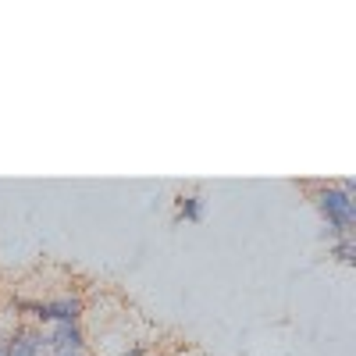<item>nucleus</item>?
I'll return each instance as SVG.
<instances>
[{
	"label": "nucleus",
	"instance_id": "0eeeda50",
	"mask_svg": "<svg viewBox=\"0 0 356 356\" xmlns=\"http://www.w3.org/2000/svg\"><path fill=\"white\" fill-rule=\"evenodd\" d=\"M0 356H8V339H0Z\"/></svg>",
	"mask_w": 356,
	"mask_h": 356
},
{
	"label": "nucleus",
	"instance_id": "423d86ee",
	"mask_svg": "<svg viewBox=\"0 0 356 356\" xmlns=\"http://www.w3.org/2000/svg\"><path fill=\"white\" fill-rule=\"evenodd\" d=\"M50 356H86V346H50Z\"/></svg>",
	"mask_w": 356,
	"mask_h": 356
},
{
	"label": "nucleus",
	"instance_id": "f257e3e1",
	"mask_svg": "<svg viewBox=\"0 0 356 356\" xmlns=\"http://www.w3.org/2000/svg\"><path fill=\"white\" fill-rule=\"evenodd\" d=\"M314 207L321 211L324 225L335 239H349L353 225H356V200L349 193H342L339 186H317L314 189Z\"/></svg>",
	"mask_w": 356,
	"mask_h": 356
},
{
	"label": "nucleus",
	"instance_id": "39448f33",
	"mask_svg": "<svg viewBox=\"0 0 356 356\" xmlns=\"http://www.w3.org/2000/svg\"><path fill=\"white\" fill-rule=\"evenodd\" d=\"M332 257H339L342 264H353V260H356V246H353V235H349V239H335V246H332Z\"/></svg>",
	"mask_w": 356,
	"mask_h": 356
},
{
	"label": "nucleus",
	"instance_id": "7ed1b4c3",
	"mask_svg": "<svg viewBox=\"0 0 356 356\" xmlns=\"http://www.w3.org/2000/svg\"><path fill=\"white\" fill-rule=\"evenodd\" d=\"M47 342L50 346H86V335L79 324H50Z\"/></svg>",
	"mask_w": 356,
	"mask_h": 356
},
{
	"label": "nucleus",
	"instance_id": "20e7f679",
	"mask_svg": "<svg viewBox=\"0 0 356 356\" xmlns=\"http://www.w3.org/2000/svg\"><path fill=\"white\" fill-rule=\"evenodd\" d=\"M182 221H203V200L200 196H182L178 200L175 225H182Z\"/></svg>",
	"mask_w": 356,
	"mask_h": 356
},
{
	"label": "nucleus",
	"instance_id": "f03ea898",
	"mask_svg": "<svg viewBox=\"0 0 356 356\" xmlns=\"http://www.w3.org/2000/svg\"><path fill=\"white\" fill-rule=\"evenodd\" d=\"M43 307H47L43 324H79V317H82V300H75V296L50 300V303H43Z\"/></svg>",
	"mask_w": 356,
	"mask_h": 356
},
{
	"label": "nucleus",
	"instance_id": "6e6552de",
	"mask_svg": "<svg viewBox=\"0 0 356 356\" xmlns=\"http://www.w3.org/2000/svg\"><path fill=\"white\" fill-rule=\"evenodd\" d=\"M139 353H143V349H129V353H122V356H139Z\"/></svg>",
	"mask_w": 356,
	"mask_h": 356
}]
</instances>
